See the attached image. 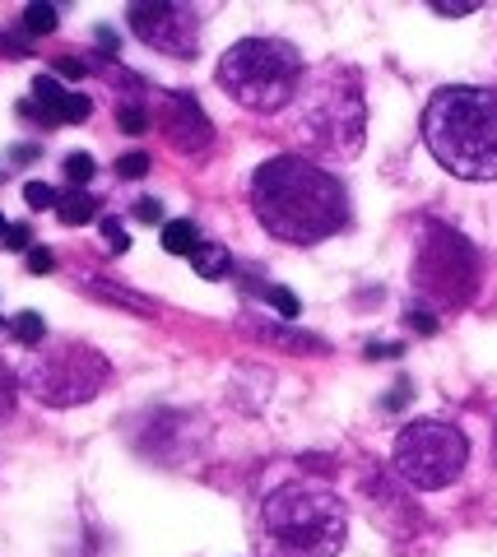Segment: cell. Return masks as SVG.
<instances>
[{
  "label": "cell",
  "instance_id": "obj_20",
  "mask_svg": "<svg viewBox=\"0 0 497 557\" xmlns=\"http://www.w3.org/2000/svg\"><path fill=\"white\" fill-rule=\"evenodd\" d=\"M61 20H57V5H28L24 10V28L28 33H51Z\"/></svg>",
  "mask_w": 497,
  "mask_h": 557
},
{
  "label": "cell",
  "instance_id": "obj_9",
  "mask_svg": "<svg viewBox=\"0 0 497 557\" xmlns=\"http://www.w3.org/2000/svg\"><path fill=\"white\" fill-rule=\"evenodd\" d=\"M126 24L145 47L163 51V57L191 61L200 47V14L186 5H131Z\"/></svg>",
  "mask_w": 497,
  "mask_h": 557
},
{
  "label": "cell",
  "instance_id": "obj_23",
  "mask_svg": "<svg viewBox=\"0 0 497 557\" xmlns=\"http://www.w3.org/2000/svg\"><path fill=\"white\" fill-rule=\"evenodd\" d=\"M116 172H122L126 182H140L145 172H149V153H126V159L116 163Z\"/></svg>",
  "mask_w": 497,
  "mask_h": 557
},
{
  "label": "cell",
  "instance_id": "obj_29",
  "mask_svg": "<svg viewBox=\"0 0 497 557\" xmlns=\"http://www.w3.org/2000/svg\"><path fill=\"white\" fill-rule=\"evenodd\" d=\"M433 10L437 14H470L474 5H470V0H460V5H456V0H433Z\"/></svg>",
  "mask_w": 497,
  "mask_h": 557
},
{
  "label": "cell",
  "instance_id": "obj_12",
  "mask_svg": "<svg viewBox=\"0 0 497 557\" xmlns=\"http://www.w3.org/2000/svg\"><path fill=\"white\" fill-rule=\"evenodd\" d=\"M191 270L200 278H228L233 256H228V247H219V242H200V247L191 251Z\"/></svg>",
  "mask_w": 497,
  "mask_h": 557
},
{
  "label": "cell",
  "instance_id": "obj_8",
  "mask_svg": "<svg viewBox=\"0 0 497 557\" xmlns=\"http://www.w3.org/2000/svg\"><path fill=\"white\" fill-rule=\"evenodd\" d=\"M414 284L433 307L456 311L470 307L479 293V256L465 237L447 223H423L419 251H414Z\"/></svg>",
  "mask_w": 497,
  "mask_h": 557
},
{
  "label": "cell",
  "instance_id": "obj_1",
  "mask_svg": "<svg viewBox=\"0 0 497 557\" xmlns=\"http://www.w3.org/2000/svg\"><path fill=\"white\" fill-rule=\"evenodd\" d=\"M251 209L261 228L288 247L316 242L349 228V190L331 168L302 153H274L251 177Z\"/></svg>",
  "mask_w": 497,
  "mask_h": 557
},
{
  "label": "cell",
  "instance_id": "obj_14",
  "mask_svg": "<svg viewBox=\"0 0 497 557\" xmlns=\"http://www.w3.org/2000/svg\"><path fill=\"white\" fill-rule=\"evenodd\" d=\"M98 214V200L89 196V190H65V196L57 200V219L65 223V228H79V223H89Z\"/></svg>",
  "mask_w": 497,
  "mask_h": 557
},
{
  "label": "cell",
  "instance_id": "obj_13",
  "mask_svg": "<svg viewBox=\"0 0 497 557\" xmlns=\"http://www.w3.org/2000/svg\"><path fill=\"white\" fill-rule=\"evenodd\" d=\"M256 335H261L265 344L294 348V354H321V348H325V339H316V335H298V330H288V325H256Z\"/></svg>",
  "mask_w": 497,
  "mask_h": 557
},
{
  "label": "cell",
  "instance_id": "obj_17",
  "mask_svg": "<svg viewBox=\"0 0 497 557\" xmlns=\"http://www.w3.org/2000/svg\"><path fill=\"white\" fill-rule=\"evenodd\" d=\"M14 399H20V376L5 368V358H0V423L14 413Z\"/></svg>",
  "mask_w": 497,
  "mask_h": 557
},
{
  "label": "cell",
  "instance_id": "obj_25",
  "mask_svg": "<svg viewBox=\"0 0 497 557\" xmlns=\"http://www.w3.org/2000/svg\"><path fill=\"white\" fill-rule=\"evenodd\" d=\"M0 247H10V251H24V247H28V228H24V223H10V228H5V237H0Z\"/></svg>",
  "mask_w": 497,
  "mask_h": 557
},
{
  "label": "cell",
  "instance_id": "obj_28",
  "mask_svg": "<svg viewBox=\"0 0 497 557\" xmlns=\"http://www.w3.org/2000/svg\"><path fill=\"white\" fill-rule=\"evenodd\" d=\"M409 325H414L419 330V335H433V330H437V317H433V311H409Z\"/></svg>",
  "mask_w": 497,
  "mask_h": 557
},
{
  "label": "cell",
  "instance_id": "obj_18",
  "mask_svg": "<svg viewBox=\"0 0 497 557\" xmlns=\"http://www.w3.org/2000/svg\"><path fill=\"white\" fill-rule=\"evenodd\" d=\"M116 126H122L126 135H145L149 131V116H145L140 102H122V108H116Z\"/></svg>",
  "mask_w": 497,
  "mask_h": 557
},
{
  "label": "cell",
  "instance_id": "obj_21",
  "mask_svg": "<svg viewBox=\"0 0 497 557\" xmlns=\"http://www.w3.org/2000/svg\"><path fill=\"white\" fill-rule=\"evenodd\" d=\"M24 200H28L33 209H57L61 196H57V190H51L47 182H28V186H24Z\"/></svg>",
  "mask_w": 497,
  "mask_h": 557
},
{
  "label": "cell",
  "instance_id": "obj_19",
  "mask_svg": "<svg viewBox=\"0 0 497 557\" xmlns=\"http://www.w3.org/2000/svg\"><path fill=\"white\" fill-rule=\"evenodd\" d=\"M261 298H265L274 311H279L284 321H294L298 311H302V307H298V298H294V293H288V288H274V284H265V288H261Z\"/></svg>",
  "mask_w": 497,
  "mask_h": 557
},
{
  "label": "cell",
  "instance_id": "obj_7",
  "mask_svg": "<svg viewBox=\"0 0 497 557\" xmlns=\"http://www.w3.org/2000/svg\"><path fill=\"white\" fill-rule=\"evenodd\" d=\"M470 465V437L447 418H414L390 446V469L419 493H442Z\"/></svg>",
  "mask_w": 497,
  "mask_h": 557
},
{
  "label": "cell",
  "instance_id": "obj_5",
  "mask_svg": "<svg viewBox=\"0 0 497 557\" xmlns=\"http://www.w3.org/2000/svg\"><path fill=\"white\" fill-rule=\"evenodd\" d=\"M214 75L237 108L270 116V112L294 108V98L307 79V65L298 57V47H288L279 38H243L219 57Z\"/></svg>",
  "mask_w": 497,
  "mask_h": 557
},
{
  "label": "cell",
  "instance_id": "obj_27",
  "mask_svg": "<svg viewBox=\"0 0 497 557\" xmlns=\"http://www.w3.org/2000/svg\"><path fill=\"white\" fill-rule=\"evenodd\" d=\"M135 214H140L145 223H159V228H163V205H159V200H149V196H145L140 205H135Z\"/></svg>",
  "mask_w": 497,
  "mask_h": 557
},
{
  "label": "cell",
  "instance_id": "obj_6",
  "mask_svg": "<svg viewBox=\"0 0 497 557\" xmlns=\"http://www.w3.org/2000/svg\"><path fill=\"white\" fill-rule=\"evenodd\" d=\"M112 381V362L98 354L94 344L79 339H51L38 344L20 372V386L47 409H75L102 395Z\"/></svg>",
  "mask_w": 497,
  "mask_h": 557
},
{
  "label": "cell",
  "instance_id": "obj_32",
  "mask_svg": "<svg viewBox=\"0 0 497 557\" xmlns=\"http://www.w3.org/2000/svg\"><path fill=\"white\" fill-rule=\"evenodd\" d=\"M0 325H5V321H0Z\"/></svg>",
  "mask_w": 497,
  "mask_h": 557
},
{
  "label": "cell",
  "instance_id": "obj_4",
  "mask_svg": "<svg viewBox=\"0 0 497 557\" xmlns=\"http://www.w3.org/2000/svg\"><path fill=\"white\" fill-rule=\"evenodd\" d=\"M261 530L274 557H339L349 507L325 483H279L261 507Z\"/></svg>",
  "mask_w": 497,
  "mask_h": 557
},
{
  "label": "cell",
  "instance_id": "obj_10",
  "mask_svg": "<svg viewBox=\"0 0 497 557\" xmlns=\"http://www.w3.org/2000/svg\"><path fill=\"white\" fill-rule=\"evenodd\" d=\"M163 135L177 153H204L214 145V126L196 94H186V89L163 94Z\"/></svg>",
  "mask_w": 497,
  "mask_h": 557
},
{
  "label": "cell",
  "instance_id": "obj_22",
  "mask_svg": "<svg viewBox=\"0 0 497 557\" xmlns=\"http://www.w3.org/2000/svg\"><path fill=\"white\" fill-rule=\"evenodd\" d=\"M65 177H71L75 186L89 182L94 177V159H89V153H71V159H65Z\"/></svg>",
  "mask_w": 497,
  "mask_h": 557
},
{
  "label": "cell",
  "instance_id": "obj_2",
  "mask_svg": "<svg viewBox=\"0 0 497 557\" xmlns=\"http://www.w3.org/2000/svg\"><path fill=\"white\" fill-rule=\"evenodd\" d=\"M427 153L460 182H497V89L447 84L423 108Z\"/></svg>",
  "mask_w": 497,
  "mask_h": 557
},
{
  "label": "cell",
  "instance_id": "obj_30",
  "mask_svg": "<svg viewBox=\"0 0 497 557\" xmlns=\"http://www.w3.org/2000/svg\"><path fill=\"white\" fill-rule=\"evenodd\" d=\"M493 465H497V428H493Z\"/></svg>",
  "mask_w": 497,
  "mask_h": 557
},
{
  "label": "cell",
  "instance_id": "obj_16",
  "mask_svg": "<svg viewBox=\"0 0 497 557\" xmlns=\"http://www.w3.org/2000/svg\"><path fill=\"white\" fill-rule=\"evenodd\" d=\"M10 330H14V339H20L24 348H38V344H47V325H42L38 311H20Z\"/></svg>",
  "mask_w": 497,
  "mask_h": 557
},
{
  "label": "cell",
  "instance_id": "obj_15",
  "mask_svg": "<svg viewBox=\"0 0 497 557\" xmlns=\"http://www.w3.org/2000/svg\"><path fill=\"white\" fill-rule=\"evenodd\" d=\"M196 247H200V233H196L191 219H167V223H163V251L191 256Z\"/></svg>",
  "mask_w": 497,
  "mask_h": 557
},
{
  "label": "cell",
  "instance_id": "obj_3",
  "mask_svg": "<svg viewBox=\"0 0 497 557\" xmlns=\"http://www.w3.org/2000/svg\"><path fill=\"white\" fill-rule=\"evenodd\" d=\"M294 135L316 159H331V163L358 159V149L368 139L363 75L345 61L316 65L294 98Z\"/></svg>",
  "mask_w": 497,
  "mask_h": 557
},
{
  "label": "cell",
  "instance_id": "obj_11",
  "mask_svg": "<svg viewBox=\"0 0 497 557\" xmlns=\"http://www.w3.org/2000/svg\"><path fill=\"white\" fill-rule=\"evenodd\" d=\"M20 112L28 121H42V126H57V121H89L94 102H89V94H71L51 75H38L33 79V98L20 102Z\"/></svg>",
  "mask_w": 497,
  "mask_h": 557
},
{
  "label": "cell",
  "instance_id": "obj_31",
  "mask_svg": "<svg viewBox=\"0 0 497 557\" xmlns=\"http://www.w3.org/2000/svg\"><path fill=\"white\" fill-rule=\"evenodd\" d=\"M5 228H10V223H5V214H0V237H5Z\"/></svg>",
  "mask_w": 497,
  "mask_h": 557
},
{
  "label": "cell",
  "instance_id": "obj_26",
  "mask_svg": "<svg viewBox=\"0 0 497 557\" xmlns=\"http://www.w3.org/2000/svg\"><path fill=\"white\" fill-rule=\"evenodd\" d=\"M28 270H33V274H47V270H57V256H51L47 247L28 251Z\"/></svg>",
  "mask_w": 497,
  "mask_h": 557
},
{
  "label": "cell",
  "instance_id": "obj_24",
  "mask_svg": "<svg viewBox=\"0 0 497 557\" xmlns=\"http://www.w3.org/2000/svg\"><path fill=\"white\" fill-rule=\"evenodd\" d=\"M102 237H108V247H112V251H126V247H131V237H126V228H122V219H102Z\"/></svg>",
  "mask_w": 497,
  "mask_h": 557
}]
</instances>
